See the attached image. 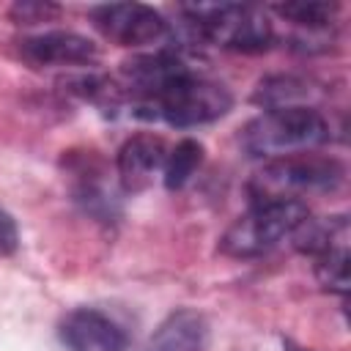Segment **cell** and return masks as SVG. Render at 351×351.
<instances>
[{"instance_id": "6da1fadb", "label": "cell", "mask_w": 351, "mask_h": 351, "mask_svg": "<svg viewBox=\"0 0 351 351\" xmlns=\"http://www.w3.org/2000/svg\"><path fill=\"white\" fill-rule=\"evenodd\" d=\"M189 41L255 55L274 44L266 8L247 3H184L178 5Z\"/></svg>"}, {"instance_id": "7a4b0ae2", "label": "cell", "mask_w": 351, "mask_h": 351, "mask_svg": "<svg viewBox=\"0 0 351 351\" xmlns=\"http://www.w3.org/2000/svg\"><path fill=\"white\" fill-rule=\"evenodd\" d=\"M329 140H332V123L313 104L263 110L261 115L247 121L239 134L241 151L252 159H266V162L313 151Z\"/></svg>"}, {"instance_id": "3957f363", "label": "cell", "mask_w": 351, "mask_h": 351, "mask_svg": "<svg viewBox=\"0 0 351 351\" xmlns=\"http://www.w3.org/2000/svg\"><path fill=\"white\" fill-rule=\"evenodd\" d=\"M310 217V208L304 200L293 197H274V200H258L250 203V211H244L239 219L228 225V230L219 236L217 250L225 258L247 261L261 258L271 252L277 244L293 236V230Z\"/></svg>"}, {"instance_id": "277c9868", "label": "cell", "mask_w": 351, "mask_h": 351, "mask_svg": "<svg viewBox=\"0 0 351 351\" xmlns=\"http://www.w3.org/2000/svg\"><path fill=\"white\" fill-rule=\"evenodd\" d=\"M346 165L337 156L321 154H291L280 159H269L255 178L250 181L252 203L274 200V197H293L299 195H332L346 184Z\"/></svg>"}, {"instance_id": "5b68a950", "label": "cell", "mask_w": 351, "mask_h": 351, "mask_svg": "<svg viewBox=\"0 0 351 351\" xmlns=\"http://www.w3.org/2000/svg\"><path fill=\"white\" fill-rule=\"evenodd\" d=\"M236 99L225 82L189 71L170 82L137 118L140 121H165L173 129L206 126L225 118L233 110Z\"/></svg>"}, {"instance_id": "8992f818", "label": "cell", "mask_w": 351, "mask_h": 351, "mask_svg": "<svg viewBox=\"0 0 351 351\" xmlns=\"http://www.w3.org/2000/svg\"><path fill=\"white\" fill-rule=\"evenodd\" d=\"M90 25L118 47H165L170 41V22L162 11L145 3H101L88 8Z\"/></svg>"}, {"instance_id": "52a82bcc", "label": "cell", "mask_w": 351, "mask_h": 351, "mask_svg": "<svg viewBox=\"0 0 351 351\" xmlns=\"http://www.w3.org/2000/svg\"><path fill=\"white\" fill-rule=\"evenodd\" d=\"M14 55L30 69L49 66H96L99 44L77 30H41L14 41Z\"/></svg>"}, {"instance_id": "ba28073f", "label": "cell", "mask_w": 351, "mask_h": 351, "mask_svg": "<svg viewBox=\"0 0 351 351\" xmlns=\"http://www.w3.org/2000/svg\"><path fill=\"white\" fill-rule=\"evenodd\" d=\"M58 340L66 351H129L123 326L99 307H74L58 321Z\"/></svg>"}, {"instance_id": "9c48e42d", "label": "cell", "mask_w": 351, "mask_h": 351, "mask_svg": "<svg viewBox=\"0 0 351 351\" xmlns=\"http://www.w3.org/2000/svg\"><path fill=\"white\" fill-rule=\"evenodd\" d=\"M167 143L159 134H132L129 140H123V145L115 154V173L121 181V189L126 195H137L145 192L151 186V181L162 173L165 159H167Z\"/></svg>"}, {"instance_id": "30bf717a", "label": "cell", "mask_w": 351, "mask_h": 351, "mask_svg": "<svg viewBox=\"0 0 351 351\" xmlns=\"http://www.w3.org/2000/svg\"><path fill=\"white\" fill-rule=\"evenodd\" d=\"M145 351H211L208 318L195 307L167 313L148 337Z\"/></svg>"}, {"instance_id": "8fae6325", "label": "cell", "mask_w": 351, "mask_h": 351, "mask_svg": "<svg viewBox=\"0 0 351 351\" xmlns=\"http://www.w3.org/2000/svg\"><path fill=\"white\" fill-rule=\"evenodd\" d=\"M74 184H71V200L74 206L93 217L96 222H118L121 219V197L118 192L104 181V170L90 162V156H80V167H71Z\"/></svg>"}, {"instance_id": "7c38bea8", "label": "cell", "mask_w": 351, "mask_h": 351, "mask_svg": "<svg viewBox=\"0 0 351 351\" xmlns=\"http://www.w3.org/2000/svg\"><path fill=\"white\" fill-rule=\"evenodd\" d=\"M291 244L296 252L318 258L329 250L348 247V217L346 214H329V217H307L291 236Z\"/></svg>"}, {"instance_id": "4fadbf2b", "label": "cell", "mask_w": 351, "mask_h": 351, "mask_svg": "<svg viewBox=\"0 0 351 351\" xmlns=\"http://www.w3.org/2000/svg\"><path fill=\"white\" fill-rule=\"evenodd\" d=\"M310 96H313V85L299 74H266L263 80H258L250 101L261 110H280V107L310 104Z\"/></svg>"}, {"instance_id": "5bb4252c", "label": "cell", "mask_w": 351, "mask_h": 351, "mask_svg": "<svg viewBox=\"0 0 351 351\" xmlns=\"http://www.w3.org/2000/svg\"><path fill=\"white\" fill-rule=\"evenodd\" d=\"M277 19L291 22L302 30H326L337 22L340 3L335 0H285V3H271L266 5Z\"/></svg>"}, {"instance_id": "9a60e30c", "label": "cell", "mask_w": 351, "mask_h": 351, "mask_svg": "<svg viewBox=\"0 0 351 351\" xmlns=\"http://www.w3.org/2000/svg\"><path fill=\"white\" fill-rule=\"evenodd\" d=\"M203 143L195 140V137H184L178 140L170 151H167V159H165V167H162V184L167 192H178L189 184V178L197 173V167L203 165Z\"/></svg>"}, {"instance_id": "2e32d148", "label": "cell", "mask_w": 351, "mask_h": 351, "mask_svg": "<svg viewBox=\"0 0 351 351\" xmlns=\"http://www.w3.org/2000/svg\"><path fill=\"white\" fill-rule=\"evenodd\" d=\"M315 277L318 285L329 293L346 296L348 293V247L329 250L315 258Z\"/></svg>"}, {"instance_id": "e0dca14e", "label": "cell", "mask_w": 351, "mask_h": 351, "mask_svg": "<svg viewBox=\"0 0 351 351\" xmlns=\"http://www.w3.org/2000/svg\"><path fill=\"white\" fill-rule=\"evenodd\" d=\"M60 14H63V5H58L52 0H16L8 5V19L19 27L55 22Z\"/></svg>"}, {"instance_id": "ac0fdd59", "label": "cell", "mask_w": 351, "mask_h": 351, "mask_svg": "<svg viewBox=\"0 0 351 351\" xmlns=\"http://www.w3.org/2000/svg\"><path fill=\"white\" fill-rule=\"evenodd\" d=\"M19 250V228L16 219L0 206V258H11Z\"/></svg>"}, {"instance_id": "d6986e66", "label": "cell", "mask_w": 351, "mask_h": 351, "mask_svg": "<svg viewBox=\"0 0 351 351\" xmlns=\"http://www.w3.org/2000/svg\"><path fill=\"white\" fill-rule=\"evenodd\" d=\"M282 351H307V348H302V346H296L293 340H288V337H282Z\"/></svg>"}]
</instances>
